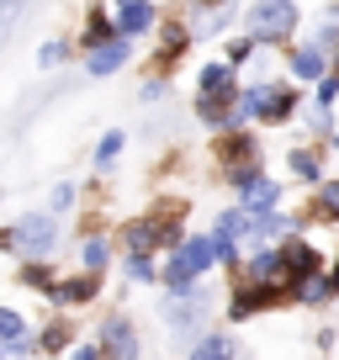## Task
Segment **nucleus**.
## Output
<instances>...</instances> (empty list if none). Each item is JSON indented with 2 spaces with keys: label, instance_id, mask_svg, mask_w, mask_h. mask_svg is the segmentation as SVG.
Wrapping results in <instances>:
<instances>
[{
  "label": "nucleus",
  "instance_id": "13",
  "mask_svg": "<svg viewBox=\"0 0 339 360\" xmlns=\"http://www.w3.org/2000/svg\"><path fill=\"white\" fill-rule=\"evenodd\" d=\"M297 223H302V233L307 228H328V223H339V175H328L324 186H313L307 191V202H302V212H297Z\"/></svg>",
  "mask_w": 339,
  "mask_h": 360
},
{
  "label": "nucleus",
  "instance_id": "3",
  "mask_svg": "<svg viewBox=\"0 0 339 360\" xmlns=\"http://www.w3.org/2000/svg\"><path fill=\"white\" fill-rule=\"evenodd\" d=\"M286 307H297V297L281 281H228V292H223V318L234 328L260 313H286Z\"/></svg>",
  "mask_w": 339,
  "mask_h": 360
},
{
  "label": "nucleus",
  "instance_id": "5",
  "mask_svg": "<svg viewBox=\"0 0 339 360\" xmlns=\"http://www.w3.org/2000/svg\"><path fill=\"white\" fill-rule=\"evenodd\" d=\"M212 233H186V244L175 249V255H165V265H159V286L165 292H181V286H196L207 281V270H212Z\"/></svg>",
  "mask_w": 339,
  "mask_h": 360
},
{
  "label": "nucleus",
  "instance_id": "1",
  "mask_svg": "<svg viewBox=\"0 0 339 360\" xmlns=\"http://www.w3.org/2000/svg\"><path fill=\"white\" fill-rule=\"evenodd\" d=\"M212 165H217V175H223V186L238 196L249 180L265 175V143H260V133H249V127L212 133Z\"/></svg>",
  "mask_w": 339,
  "mask_h": 360
},
{
  "label": "nucleus",
  "instance_id": "4",
  "mask_svg": "<svg viewBox=\"0 0 339 360\" xmlns=\"http://www.w3.org/2000/svg\"><path fill=\"white\" fill-rule=\"evenodd\" d=\"M297 27H302L297 0H255L244 11V37H255V48H292Z\"/></svg>",
  "mask_w": 339,
  "mask_h": 360
},
{
  "label": "nucleus",
  "instance_id": "41",
  "mask_svg": "<svg viewBox=\"0 0 339 360\" xmlns=\"http://www.w3.org/2000/svg\"><path fill=\"white\" fill-rule=\"evenodd\" d=\"M328 281H334V292H339V249L328 255Z\"/></svg>",
  "mask_w": 339,
  "mask_h": 360
},
{
  "label": "nucleus",
  "instance_id": "33",
  "mask_svg": "<svg viewBox=\"0 0 339 360\" xmlns=\"http://www.w3.org/2000/svg\"><path fill=\"white\" fill-rule=\"evenodd\" d=\"M75 202H79V186H69V180H58L53 191H48V212H53V217H69Z\"/></svg>",
  "mask_w": 339,
  "mask_h": 360
},
{
  "label": "nucleus",
  "instance_id": "6",
  "mask_svg": "<svg viewBox=\"0 0 339 360\" xmlns=\"http://www.w3.org/2000/svg\"><path fill=\"white\" fill-rule=\"evenodd\" d=\"M16 255L22 259H53L58 255V238H64V217L43 212H16Z\"/></svg>",
  "mask_w": 339,
  "mask_h": 360
},
{
  "label": "nucleus",
  "instance_id": "25",
  "mask_svg": "<svg viewBox=\"0 0 339 360\" xmlns=\"http://www.w3.org/2000/svg\"><path fill=\"white\" fill-rule=\"evenodd\" d=\"M271 85H276V79H244V90H238V127L260 122L265 101H271Z\"/></svg>",
  "mask_w": 339,
  "mask_h": 360
},
{
  "label": "nucleus",
  "instance_id": "45",
  "mask_svg": "<svg viewBox=\"0 0 339 360\" xmlns=\"http://www.w3.org/2000/svg\"><path fill=\"white\" fill-rule=\"evenodd\" d=\"M244 360H255V355H244Z\"/></svg>",
  "mask_w": 339,
  "mask_h": 360
},
{
  "label": "nucleus",
  "instance_id": "15",
  "mask_svg": "<svg viewBox=\"0 0 339 360\" xmlns=\"http://www.w3.org/2000/svg\"><path fill=\"white\" fill-rule=\"evenodd\" d=\"M286 169L302 186H324L328 180V143H292L286 148Z\"/></svg>",
  "mask_w": 339,
  "mask_h": 360
},
{
  "label": "nucleus",
  "instance_id": "44",
  "mask_svg": "<svg viewBox=\"0 0 339 360\" xmlns=\"http://www.w3.org/2000/svg\"><path fill=\"white\" fill-rule=\"evenodd\" d=\"M0 360H6V349H0Z\"/></svg>",
  "mask_w": 339,
  "mask_h": 360
},
{
  "label": "nucleus",
  "instance_id": "31",
  "mask_svg": "<svg viewBox=\"0 0 339 360\" xmlns=\"http://www.w3.org/2000/svg\"><path fill=\"white\" fill-rule=\"evenodd\" d=\"M122 276L133 286H159V259L154 255H122Z\"/></svg>",
  "mask_w": 339,
  "mask_h": 360
},
{
  "label": "nucleus",
  "instance_id": "30",
  "mask_svg": "<svg viewBox=\"0 0 339 360\" xmlns=\"http://www.w3.org/2000/svg\"><path fill=\"white\" fill-rule=\"evenodd\" d=\"M212 233H223V238H234V244H244V238H249V212H244L238 202H228L223 212H217Z\"/></svg>",
  "mask_w": 339,
  "mask_h": 360
},
{
  "label": "nucleus",
  "instance_id": "36",
  "mask_svg": "<svg viewBox=\"0 0 339 360\" xmlns=\"http://www.w3.org/2000/svg\"><path fill=\"white\" fill-rule=\"evenodd\" d=\"M170 96V79L165 75H143V85H138V106H159Z\"/></svg>",
  "mask_w": 339,
  "mask_h": 360
},
{
  "label": "nucleus",
  "instance_id": "11",
  "mask_svg": "<svg viewBox=\"0 0 339 360\" xmlns=\"http://www.w3.org/2000/svg\"><path fill=\"white\" fill-rule=\"evenodd\" d=\"M191 117L212 133L238 127V90H212V96H191Z\"/></svg>",
  "mask_w": 339,
  "mask_h": 360
},
{
  "label": "nucleus",
  "instance_id": "29",
  "mask_svg": "<svg viewBox=\"0 0 339 360\" xmlns=\"http://www.w3.org/2000/svg\"><path fill=\"white\" fill-rule=\"evenodd\" d=\"M32 334H37V328L27 323V313H22V307H6V302H0V349H6V345H16V339H32Z\"/></svg>",
  "mask_w": 339,
  "mask_h": 360
},
{
  "label": "nucleus",
  "instance_id": "21",
  "mask_svg": "<svg viewBox=\"0 0 339 360\" xmlns=\"http://www.w3.org/2000/svg\"><path fill=\"white\" fill-rule=\"evenodd\" d=\"M238 281H281V244H249Z\"/></svg>",
  "mask_w": 339,
  "mask_h": 360
},
{
  "label": "nucleus",
  "instance_id": "22",
  "mask_svg": "<svg viewBox=\"0 0 339 360\" xmlns=\"http://www.w3.org/2000/svg\"><path fill=\"white\" fill-rule=\"evenodd\" d=\"M133 48H138V43L117 37V43H106V48H96V53H85V75H91V79H106V75H117V69H127V64H133Z\"/></svg>",
  "mask_w": 339,
  "mask_h": 360
},
{
  "label": "nucleus",
  "instance_id": "40",
  "mask_svg": "<svg viewBox=\"0 0 339 360\" xmlns=\"http://www.w3.org/2000/svg\"><path fill=\"white\" fill-rule=\"evenodd\" d=\"M0 255H16V228H11V223L0 228Z\"/></svg>",
  "mask_w": 339,
  "mask_h": 360
},
{
  "label": "nucleus",
  "instance_id": "12",
  "mask_svg": "<svg viewBox=\"0 0 339 360\" xmlns=\"http://www.w3.org/2000/svg\"><path fill=\"white\" fill-rule=\"evenodd\" d=\"M281 196H286V186L271 175V169H265L260 180H249V186L234 196V202L244 207V212H249V223H255V217H271V212H281Z\"/></svg>",
  "mask_w": 339,
  "mask_h": 360
},
{
  "label": "nucleus",
  "instance_id": "7",
  "mask_svg": "<svg viewBox=\"0 0 339 360\" xmlns=\"http://www.w3.org/2000/svg\"><path fill=\"white\" fill-rule=\"evenodd\" d=\"M324 270H328V255L307 233L281 238V286H286V292H297L302 281H313V276H324Z\"/></svg>",
  "mask_w": 339,
  "mask_h": 360
},
{
  "label": "nucleus",
  "instance_id": "34",
  "mask_svg": "<svg viewBox=\"0 0 339 360\" xmlns=\"http://www.w3.org/2000/svg\"><path fill=\"white\" fill-rule=\"evenodd\" d=\"M69 53H75V43H64V37H48V43L37 48V69H58Z\"/></svg>",
  "mask_w": 339,
  "mask_h": 360
},
{
  "label": "nucleus",
  "instance_id": "16",
  "mask_svg": "<svg viewBox=\"0 0 339 360\" xmlns=\"http://www.w3.org/2000/svg\"><path fill=\"white\" fill-rule=\"evenodd\" d=\"M112 16H117V27H122L127 43H133V37H148L159 22H165L154 0H112Z\"/></svg>",
  "mask_w": 339,
  "mask_h": 360
},
{
  "label": "nucleus",
  "instance_id": "42",
  "mask_svg": "<svg viewBox=\"0 0 339 360\" xmlns=\"http://www.w3.org/2000/svg\"><path fill=\"white\" fill-rule=\"evenodd\" d=\"M217 6H228V0H191V11H217Z\"/></svg>",
  "mask_w": 339,
  "mask_h": 360
},
{
  "label": "nucleus",
  "instance_id": "18",
  "mask_svg": "<svg viewBox=\"0 0 339 360\" xmlns=\"http://www.w3.org/2000/svg\"><path fill=\"white\" fill-rule=\"evenodd\" d=\"M75 345H79V323H75V313H53L43 328H37V355H58V360H64Z\"/></svg>",
  "mask_w": 339,
  "mask_h": 360
},
{
  "label": "nucleus",
  "instance_id": "10",
  "mask_svg": "<svg viewBox=\"0 0 339 360\" xmlns=\"http://www.w3.org/2000/svg\"><path fill=\"white\" fill-rule=\"evenodd\" d=\"M96 297H106V276H91V270H64L58 286H53V297H48V307H53V313H85Z\"/></svg>",
  "mask_w": 339,
  "mask_h": 360
},
{
  "label": "nucleus",
  "instance_id": "23",
  "mask_svg": "<svg viewBox=\"0 0 339 360\" xmlns=\"http://www.w3.org/2000/svg\"><path fill=\"white\" fill-rule=\"evenodd\" d=\"M117 265V238L112 233H91L79 238V270H91V276H106Z\"/></svg>",
  "mask_w": 339,
  "mask_h": 360
},
{
  "label": "nucleus",
  "instance_id": "28",
  "mask_svg": "<svg viewBox=\"0 0 339 360\" xmlns=\"http://www.w3.org/2000/svg\"><path fill=\"white\" fill-rule=\"evenodd\" d=\"M122 143H127V133L122 127H106L101 133V143H96V175H106V169H117V159H122Z\"/></svg>",
  "mask_w": 339,
  "mask_h": 360
},
{
  "label": "nucleus",
  "instance_id": "43",
  "mask_svg": "<svg viewBox=\"0 0 339 360\" xmlns=\"http://www.w3.org/2000/svg\"><path fill=\"white\" fill-rule=\"evenodd\" d=\"M334 154H339V133H334Z\"/></svg>",
  "mask_w": 339,
  "mask_h": 360
},
{
  "label": "nucleus",
  "instance_id": "39",
  "mask_svg": "<svg viewBox=\"0 0 339 360\" xmlns=\"http://www.w3.org/2000/svg\"><path fill=\"white\" fill-rule=\"evenodd\" d=\"M334 339H339V328H318V334H313V345H318V355H328V349H334Z\"/></svg>",
  "mask_w": 339,
  "mask_h": 360
},
{
  "label": "nucleus",
  "instance_id": "19",
  "mask_svg": "<svg viewBox=\"0 0 339 360\" xmlns=\"http://www.w3.org/2000/svg\"><path fill=\"white\" fill-rule=\"evenodd\" d=\"M302 112V85H271V101L260 112V127H292Z\"/></svg>",
  "mask_w": 339,
  "mask_h": 360
},
{
  "label": "nucleus",
  "instance_id": "8",
  "mask_svg": "<svg viewBox=\"0 0 339 360\" xmlns=\"http://www.w3.org/2000/svg\"><path fill=\"white\" fill-rule=\"evenodd\" d=\"M191 48H196V27L186 22V16H165V22H159V37H154V58H148L154 75L170 79V75H175V64H181Z\"/></svg>",
  "mask_w": 339,
  "mask_h": 360
},
{
  "label": "nucleus",
  "instance_id": "14",
  "mask_svg": "<svg viewBox=\"0 0 339 360\" xmlns=\"http://www.w3.org/2000/svg\"><path fill=\"white\" fill-rule=\"evenodd\" d=\"M286 75H292L297 85H318V79L334 75V58L318 53L313 43H292V48H286Z\"/></svg>",
  "mask_w": 339,
  "mask_h": 360
},
{
  "label": "nucleus",
  "instance_id": "35",
  "mask_svg": "<svg viewBox=\"0 0 339 360\" xmlns=\"http://www.w3.org/2000/svg\"><path fill=\"white\" fill-rule=\"evenodd\" d=\"M334 101H339V75H328V79H318V85H313L307 106H318V112H334Z\"/></svg>",
  "mask_w": 339,
  "mask_h": 360
},
{
  "label": "nucleus",
  "instance_id": "38",
  "mask_svg": "<svg viewBox=\"0 0 339 360\" xmlns=\"http://www.w3.org/2000/svg\"><path fill=\"white\" fill-rule=\"evenodd\" d=\"M64 360H101V345H96V339H79V345L69 349Z\"/></svg>",
  "mask_w": 339,
  "mask_h": 360
},
{
  "label": "nucleus",
  "instance_id": "24",
  "mask_svg": "<svg viewBox=\"0 0 339 360\" xmlns=\"http://www.w3.org/2000/svg\"><path fill=\"white\" fill-rule=\"evenodd\" d=\"M186 360H244V355H238V339H234V334L207 328L196 345H186Z\"/></svg>",
  "mask_w": 339,
  "mask_h": 360
},
{
  "label": "nucleus",
  "instance_id": "37",
  "mask_svg": "<svg viewBox=\"0 0 339 360\" xmlns=\"http://www.w3.org/2000/svg\"><path fill=\"white\" fill-rule=\"evenodd\" d=\"M22 11H27V0H0V43L16 32V22H22Z\"/></svg>",
  "mask_w": 339,
  "mask_h": 360
},
{
  "label": "nucleus",
  "instance_id": "9",
  "mask_svg": "<svg viewBox=\"0 0 339 360\" xmlns=\"http://www.w3.org/2000/svg\"><path fill=\"white\" fill-rule=\"evenodd\" d=\"M96 345H101V360H143L138 323L122 313V307H112V313L101 318V328H96Z\"/></svg>",
  "mask_w": 339,
  "mask_h": 360
},
{
  "label": "nucleus",
  "instance_id": "27",
  "mask_svg": "<svg viewBox=\"0 0 339 360\" xmlns=\"http://www.w3.org/2000/svg\"><path fill=\"white\" fill-rule=\"evenodd\" d=\"M292 297H297V307H313V313H318V307H328V302H339L334 281H328V270H324V276H313V281H302Z\"/></svg>",
  "mask_w": 339,
  "mask_h": 360
},
{
  "label": "nucleus",
  "instance_id": "26",
  "mask_svg": "<svg viewBox=\"0 0 339 360\" xmlns=\"http://www.w3.org/2000/svg\"><path fill=\"white\" fill-rule=\"evenodd\" d=\"M212 90H244V79H238V69H228L223 58H212V64L196 69V96H212Z\"/></svg>",
  "mask_w": 339,
  "mask_h": 360
},
{
  "label": "nucleus",
  "instance_id": "20",
  "mask_svg": "<svg viewBox=\"0 0 339 360\" xmlns=\"http://www.w3.org/2000/svg\"><path fill=\"white\" fill-rule=\"evenodd\" d=\"M58 276H64V270H58V259H22V265L11 270V281H16V286H27V292H37L43 302L53 297Z\"/></svg>",
  "mask_w": 339,
  "mask_h": 360
},
{
  "label": "nucleus",
  "instance_id": "32",
  "mask_svg": "<svg viewBox=\"0 0 339 360\" xmlns=\"http://www.w3.org/2000/svg\"><path fill=\"white\" fill-rule=\"evenodd\" d=\"M255 53H260V48H255V37H244V32H238V37H223V64H228V69H244Z\"/></svg>",
  "mask_w": 339,
  "mask_h": 360
},
{
  "label": "nucleus",
  "instance_id": "17",
  "mask_svg": "<svg viewBox=\"0 0 339 360\" xmlns=\"http://www.w3.org/2000/svg\"><path fill=\"white\" fill-rule=\"evenodd\" d=\"M117 37H122V27H117V16L106 11L101 0H91V6H85V27H79V37H75V43L85 48V53H96V48L117 43Z\"/></svg>",
  "mask_w": 339,
  "mask_h": 360
},
{
  "label": "nucleus",
  "instance_id": "2",
  "mask_svg": "<svg viewBox=\"0 0 339 360\" xmlns=\"http://www.w3.org/2000/svg\"><path fill=\"white\" fill-rule=\"evenodd\" d=\"M154 313H159V323L181 339V345H196V339L212 328V313H217L212 286L196 281V286H181V292H165V297L154 302Z\"/></svg>",
  "mask_w": 339,
  "mask_h": 360
}]
</instances>
